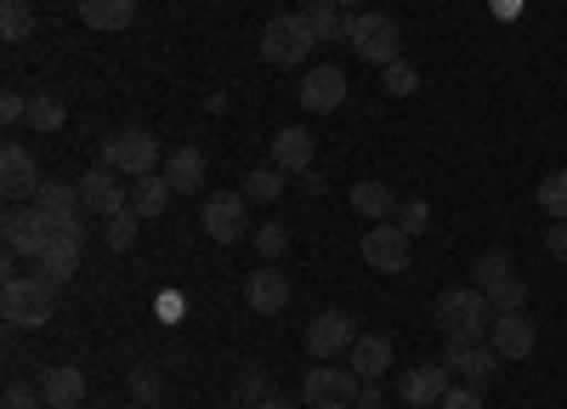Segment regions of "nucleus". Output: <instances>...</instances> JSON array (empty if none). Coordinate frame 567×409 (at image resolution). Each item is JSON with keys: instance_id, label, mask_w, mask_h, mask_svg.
<instances>
[{"instance_id": "obj_6", "label": "nucleus", "mask_w": 567, "mask_h": 409, "mask_svg": "<svg viewBox=\"0 0 567 409\" xmlns=\"http://www.w3.org/2000/svg\"><path fill=\"white\" fill-rule=\"evenodd\" d=\"M358 376L341 370V364H312L307 381H301V403L307 409H352L358 403Z\"/></svg>"}, {"instance_id": "obj_9", "label": "nucleus", "mask_w": 567, "mask_h": 409, "mask_svg": "<svg viewBox=\"0 0 567 409\" xmlns=\"http://www.w3.org/2000/svg\"><path fill=\"white\" fill-rule=\"evenodd\" d=\"M45 222H52V234H69V239H85V227H80V188L74 182H40L34 200H29Z\"/></svg>"}, {"instance_id": "obj_35", "label": "nucleus", "mask_w": 567, "mask_h": 409, "mask_svg": "<svg viewBox=\"0 0 567 409\" xmlns=\"http://www.w3.org/2000/svg\"><path fill=\"white\" fill-rule=\"evenodd\" d=\"M131 403H142V409H154L159 398H165V381H159V370H148V364H142V370H131Z\"/></svg>"}, {"instance_id": "obj_45", "label": "nucleus", "mask_w": 567, "mask_h": 409, "mask_svg": "<svg viewBox=\"0 0 567 409\" xmlns=\"http://www.w3.org/2000/svg\"><path fill=\"white\" fill-rule=\"evenodd\" d=\"M159 313H165V318H182V296H176V290H165V301H159Z\"/></svg>"}, {"instance_id": "obj_32", "label": "nucleus", "mask_w": 567, "mask_h": 409, "mask_svg": "<svg viewBox=\"0 0 567 409\" xmlns=\"http://www.w3.org/2000/svg\"><path fill=\"white\" fill-rule=\"evenodd\" d=\"M63 120H69L63 98H52V91H40V98H29V125H34V131H63Z\"/></svg>"}, {"instance_id": "obj_39", "label": "nucleus", "mask_w": 567, "mask_h": 409, "mask_svg": "<svg viewBox=\"0 0 567 409\" xmlns=\"http://www.w3.org/2000/svg\"><path fill=\"white\" fill-rule=\"evenodd\" d=\"M7 409H45V398H40L34 381H12L7 387Z\"/></svg>"}, {"instance_id": "obj_14", "label": "nucleus", "mask_w": 567, "mask_h": 409, "mask_svg": "<svg viewBox=\"0 0 567 409\" xmlns=\"http://www.w3.org/2000/svg\"><path fill=\"white\" fill-rule=\"evenodd\" d=\"M40 160L23 149V143H7L0 149V194L7 200H34V188H40Z\"/></svg>"}, {"instance_id": "obj_13", "label": "nucleus", "mask_w": 567, "mask_h": 409, "mask_svg": "<svg viewBox=\"0 0 567 409\" xmlns=\"http://www.w3.org/2000/svg\"><path fill=\"white\" fill-rule=\"evenodd\" d=\"M443 370L460 376V381H471V387H483L499 370V352H494V341L488 347L483 341H443Z\"/></svg>"}, {"instance_id": "obj_31", "label": "nucleus", "mask_w": 567, "mask_h": 409, "mask_svg": "<svg viewBox=\"0 0 567 409\" xmlns=\"http://www.w3.org/2000/svg\"><path fill=\"white\" fill-rule=\"evenodd\" d=\"M250 205H272L278 194H284V171L278 165H256L250 176H245V188H239Z\"/></svg>"}, {"instance_id": "obj_5", "label": "nucleus", "mask_w": 567, "mask_h": 409, "mask_svg": "<svg viewBox=\"0 0 567 409\" xmlns=\"http://www.w3.org/2000/svg\"><path fill=\"white\" fill-rule=\"evenodd\" d=\"M159 136L154 131H142V125H125V131H114L109 143H103V165H114L120 176H154L159 171Z\"/></svg>"}, {"instance_id": "obj_8", "label": "nucleus", "mask_w": 567, "mask_h": 409, "mask_svg": "<svg viewBox=\"0 0 567 409\" xmlns=\"http://www.w3.org/2000/svg\"><path fill=\"white\" fill-rule=\"evenodd\" d=\"M0 239H7V256H29V262H40V250L52 245L58 234H52V222H45L34 205H12L7 222H0Z\"/></svg>"}, {"instance_id": "obj_4", "label": "nucleus", "mask_w": 567, "mask_h": 409, "mask_svg": "<svg viewBox=\"0 0 567 409\" xmlns=\"http://www.w3.org/2000/svg\"><path fill=\"white\" fill-rule=\"evenodd\" d=\"M312 45H318V40H312V29H307L301 12H278V18L261 23V58H267L272 69H301Z\"/></svg>"}, {"instance_id": "obj_36", "label": "nucleus", "mask_w": 567, "mask_h": 409, "mask_svg": "<svg viewBox=\"0 0 567 409\" xmlns=\"http://www.w3.org/2000/svg\"><path fill=\"white\" fill-rule=\"evenodd\" d=\"M256 250H261V262H278L284 250H290V227H284V222H261L256 227Z\"/></svg>"}, {"instance_id": "obj_27", "label": "nucleus", "mask_w": 567, "mask_h": 409, "mask_svg": "<svg viewBox=\"0 0 567 409\" xmlns=\"http://www.w3.org/2000/svg\"><path fill=\"white\" fill-rule=\"evenodd\" d=\"M301 18H307V29H312V40H318V45H329V40H347V23H352V18L336 7V0H307Z\"/></svg>"}, {"instance_id": "obj_18", "label": "nucleus", "mask_w": 567, "mask_h": 409, "mask_svg": "<svg viewBox=\"0 0 567 409\" xmlns=\"http://www.w3.org/2000/svg\"><path fill=\"white\" fill-rule=\"evenodd\" d=\"M488 341L499 358H528L534 352V318L516 307V313H499L494 325H488Z\"/></svg>"}, {"instance_id": "obj_42", "label": "nucleus", "mask_w": 567, "mask_h": 409, "mask_svg": "<svg viewBox=\"0 0 567 409\" xmlns=\"http://www.w3.org/2000/svg\"><path fill=\"white\" fill-rule=\"evenodd\" d=\"M0 120H7V125H23V120H29V98L7 91V98H0Z\"/></svg>"}, {"instance_id": "obj_11", "label": "nucleus", "mask_w": 567, "mask_h": 409, "mask_svg": "<svg viewBox=\"0 0 567 409\" xmlns=\"http://www.w3.org/2000/svg\"><path fill=\"white\" fill-rule=\"evenodd\" d=\"M347 69H336V63H318V69H307L301 74V91H296V98H301V109L307 114H336L341 103H347Z\"/></svg>"}, {"instance_id": "obj_10", "label": "nucleus", "mask_w": 567, "mask_h": 409, "mask_svg": "<svg viewBox=\"0 0 567 409\" xmlns=\"http://www.w3.org/2000/svg\"><path fill=\"white\" fill-rule=\"evenodd\" d=\"M409 245H414V239L403 234L398 222H374L358 250H363V262H369L374 273H409Z\"/></svg>"}, {"instance_id": "obj_21", "label": "nucleus", "mask_w": 567, "mask_h": 409, "mask_svg": "<svg viewBox=\"0 0 567 409\" xmlns=\"http://www.w3.org/2000/svg\"><path fill=\"white\" fill-rule=\"evenodd\" d=\"M80 250H85V239H69V234H58L52 245H45V250H40V262H34V273H40V279H45V285H58V290H63V285L74 279V273H80Z\"/></svg>"}, {"instance_id": "obj_15", "label": "nucleus", "mask_w": 567, "mask_h": 409, "mask_svg": "<svg viewBox=\"0 0 567 409\" xmlns=\"http://www.w3.org/2000/svg\"><path fill=\"white\" fill-rule=\"evenodd\" d=\"M80 205L97 211V216L125 211L131 200H125V188H120V171H114V165H91V171L80 176Z\"/></svg>"}, {"instance_id": "obj_44", "label": "nucleus", "mask_w": 567, "mask_h": 409, "mask_svg": "<svg viewBox=\"0 0 567 409\" xmlns=\"http://www.w3.org/2000/svg\"><path fill=\"white\" fill-rule=\"evenodd\" d=\"M488 7H494V12H499V18H505V23H511V18H516V12H523V0H488Z\"/></svg>"}, {"instance_id": "obj_29", "label": "nucleus", "mask_w": 567, "mask_h": 409, "mask_svg": "<svg viewBox=\"0 0 567 409\" xmlns=\"http://www.w3.org/2000/svg\"><path fill=\"white\" fill-rule=\"evenodd\" d=\"M534 205L550 216V222H567V165L561 171H545L539 188H534Z\"/></svg>"}, {"instance_id": "obj_12", "label": "nucleus", "mask_w": 567, "mask_h": 409, "mask_svg": "<svg viewBox=\"0 0 567 409\" xmlns=\"http://www.w3.org/2000/svg\"><path fill=\"white\" fill-rule=\"evenodd\" d=\"M352 341H358V330H352V318H347L341 307L318 313L312 325H307V352H312L318 364H336L341 352H352Z\"/></svg>"}, {"instance_id": "obj_40", "label": "nucleus", "mask_w": 567, "mask_h": 409, "mask_svg": "<svg viewBox=\"0 0 567 409\" xmlns=\"http://www.w3.org/2000/svg\"><path fill=\"white\" fill-rule=\"evenodd\" d=\"M443 409H483V387H471V381L465 387H449L443 392Z\"/></svg>"}, {"instance_id": "obj_25", "label": "nucleus", "mask_w": 567, "mask_h": 409, "mask_svg": "<svg viewBox=\"0 0 567 409\" xmlns=\"http://www.w3.org/2000/svg\"><path fill=\"white\" fill-rule=\"evenodd\" d=\"M165 176H171V188H176V194H199V188H205V154H199L194 143L171 149V160H165Z\"/></svg>"}, {"instance_id": "obj_33", "label": "nucleus", "mask_w": 567, "mask_h": 409, "mask_svg": "<svg viewBox=\"0 0 567 409\" xmlns=\"http://www.w3.org/2000/svg\"><path fill=\"white\" fill-rule=\"evenodd\" d=\"M0 34H7L12 45L34 34V7L29 0H7V7H0Z\"/></svg>"}, {"instance_id": "obj_24", "label": "nucleus", "mask_w": 567, "mask_h": 409, "mask_svg": "<svg viewBox=\"0 0 567 409\" xmlns=\"http://www.w3.org/2000/svg\"><path fill=\"white\" fill-rule=\"evenodd\" d=\"M511 279H523V273H516V262H511V250H483L477 262H471V285H477L483 296H499Z\"/></svg>"}, {"instance_id": "obj_34", "label": "nucleus", "mask_w": 567, "mask_h": 409, "mask_svg": "<svg viewBox=\"0 0 567 409\" xmlns=\"http://www.w3.org/2000/svg\"><path fill=\"white\" fill-rule=\"evenodd\" d=\"M381 91H386V98H414V91H420V69L414 63H386L381 69Z\"/></svg>"}, {"instance_id": "obj_26", "label": "nucleus", "mask_w": 567, "mask_h": 409, "mask_svg": "<svg viewBox=\"0 0 567 409\" xmlns=\"http://www.w3.org/2000/svg\"><path fill=\"white\" fill-rule=\"evenodd\" d=\"M363 222H386L392 211H398V194L386 188V182H374V176H363V182H352V200H347Z\"/></svg>"}, {"instance_id": "obj_38", "label": "nucleus", "mask_w": 567, "mask_h": 409, "mask_svg": "<svg viewBox=\"0 0 567 409\" xmlns=\"http://www.w3.org/2000/svg\"><path fill=\"white\" fill-rule=\"evenodd\" d=\"M267 387H272V381H267V370H250V376L239 381V403H245V409H256V403H267V398H272Z\"/></svg>"}, {"instance_id": "obj_16", "label": "nucleus", "mask_w": 567, "mask_h": 409, "mask_svg": "<svg viewBox=\"0 0 567 409\" xmlns=\"http://www.w3.org/2000/svg\"><path fill=\"white\" fill-rule=\"evenodd\" d=\"M443 392H449V370H443V364H409V370L398 376V398L414 403V409L443 403Z\"/></svg>"}, {"instance_id": "obj_43", "label": "nucleus", "mask_w": 567, "mask_h": 409, "mask_svg": "<svg viewBox=\"0 0 567 409\" xmlns=\"http://www.w3.org/2000/svg\"><path fill=\"white\" fill-rule=\"evenodd\" d=\"M358 409H381V387H358Z\"/></svg>"}, {"instance_id": "obj_46", "label": "nucleus", "mask_w": 567, "mask_h": 409, "mask_svg": "<svg viewBox=\"0 0 567 409\" xmlns=\"http://www.w3.org/2000/svg\"><path fill=\"white\" fill-rule=\"evenodd\" d=\"M256 409H307L301 398H267V403H256Z\"/></svg>"}, {"instance_id": "obj_28", "label": "nucleus", "mask_w": 567, "mask_h": 409, "mask_svg": "<svg viewBox=\"0 0 567 409\" xmlns=\"http://www.w3.org/2000/svg\"><path fill=\"white\" fill-rule=\"evenodd\" d=\"M171 176L165 171H154V176H136V194H131V205H136V216L142 222H154V216H165L171 211Z\"/></svg>"}, {"instance_id": "obj_3", "label": "nucleus", "mask_w": 567, "mask_h": 409, "mask_svg": "<svg viewBox=\"0 0 567 409\" xmlns=\"http://www.w3.org/2000/svg\"><path fill=\"white\" fill-rule=\"evenodd\" d=\"M488 296L477 285H465V290H443L437 296V325L449 341H483L488 336Z\"/></svg>"}, {"instance_id": "obj_7", "label": "nucleus", "mask_w": 567, "mask_h": 409, "mask_svg": "<svg viewBox=\"0 0 567 409\" xmlns=\"http://www.w3.org/2000/svg\"><path fill=\"white\" fill-rule=\"evenodd\" d=\"M199 227H205L216 245H239L250 234V200L245 194H210L199 205Z\"/></svg>"}, {"instance_id": "obj_30", "label": "nucleus", "mask_w": 567, "mask_h": 409, "mask_svg": "<svg viewBox=\"0 0 567 409\" xmlns=\"http://www.w3.org/2000/svg\"><path fill=\"white\" fill-rule=\"evenodd\" d=\"M136 234H142V216H136V205H125V211L103 216V245H109V250H131V245H136Z\"/></svg>"}, {"instance_id": "obj_22", "label": "nucleus", "mask_w": 567, "mask_h": 409, "mask_svg": "<svg viewBox=\"0 0 567 409\" xmlns=\"http://www.w3.org/2000/svg\"><path fill=\"white\" fill-rule=\"evenodd\" d=\"M347 358H352L347 370H352L358 381H381V376L392 370V336H358Z\"/></svg>"}, {"instance_id": "obj_20", "label": "nucleus", "mask_w": 567, "mask_h": 409, "mask_svg": "<svg viewBox=\"0 0 567 409\" xmlns=\"http://www.w3.org/2000/svg\"><path fill=\"white\" fill-rule=\"evenodd\" d=\"M40 398L45 409H80L85 403V376L74 370V364H52V370H40Z\"/></svg>"}, {"instance_id": "obj_41", "label": "nucleus", "mask_w": 567, "mask_h": 409, "mask_svg": "<svg viewBox=\"0 0 567 409\" xmlns=\"http://www.w3.org/2000/svg\"><path fill=\"white\" fill-rule=\"evenodd\" d=\"M545 250H550V262L567 267V222H550V227H545Z\"/></svg>"}, {"instance_id": "obj_1", "label": "nucleus", "mask_w": 567, "mask_h": 409, "mask_svg": "<svg viewBox=\"0 0 567 409\" xmlns=\"http://www.w3.org/2000/svg\"><path fill=\"white\" fill-rule=\"evenodd\" d=\"M0 313H7L12 330H40V325H52V313H58V285H45L40 273H34V279H7V285H0Z\"/></svg>"}, {"instance_id": "obj_23", "label": "nucleus", "mask_w": 567, "mask_h": 409, "mask_svg": "<svg viewBox=\"0 0 567 409\" xmlns=\"http://www.w3.org/2000/svg\"><path fill=\"white\" fill-rule=\"evenodd\" d=\"M74 7H80V23L97 34H120L136 23V0H74Z\"/></svg>"}, {"instance_id": "obj_37", "label": "nucleus", "mask_w": 567, "mask_h": 409, "mask_svg": "<svg viewBox=\"0 0 567 409\" xmlns=\"http://www.w3.org/2000/svg\"><path fill=\"white\" fill-rule=\"evenodd\" d=\"M398 227H403L409 239H420L425 227H432V205H425V200H403V211H398Z\"/></svg>"}, {"instance_id": "obj_48", "label": "nucleus", "mask_w": 567, "mask_h": 409, "mask_svg": "<svg viewBox=\"0 0 567 409\" xmlns=\"http://www.w3.org/2000/svg\"><path fill=\"white\" fill-rule=\"evenodd\" d=\"M125 409H142V403H125Z\"/></svg>"}, {"instance_id": "obj_47", "label": "nucleus", "mask_w": 567, "mask_h": 409, "mask_svg": "<svg viewBox=\"0 0 567 409\" xmlns=\"http://www.w3.org/2000/svg\"><path fill=\"white\" fill-rule=\"evenodd\" d=\"M336 7H341V12H358V7H369V0H336Z\"/></svg>"}, {"instance_id": "obj_19", "label": "nucleus", "mask_w": 567, "mask_h": 409, "mask_svg": "<svg viewBox=\"0 0 567 409\" xmlns=\"http://www.w3.org/2000/svg\"><path fill=\"white\" fill-rule=\"evenodd\" d=\"M245 301H250L261 318H272V313L290 307V279H284V273L267 262V267H256L250 279H245Z\"/></svg>"}, {"instance_id": "obj_2", "label": "nucleus", "mask_w": 567, "mask_h": 409, "mask_svg": "<svg viewBox=\"0 0 567 409\" xmlns=\"http://www.w3.org/2000/svg\"><path fill=\"white\" fill-rule=\"evenodd\" d=\"M347 40H352V52L363 63H374V69H386V63L403 58V23L386 18V12H358L347 23Z\"/></svg>"}, {"instance_id": "obj_17", "label": "nucleus", "mask_w": 567, "mask_h": 409, "mask_svg": "<svg viewBox=\"0 0 567 409\" xmlns=\"http://www.w3.org/2000/svg\"><path fill=\"white\" fill-rule=\"evenodd\" d=\"M312 154H318V143H312L307 125H284V131L272 136V165H278L284 176H307V171H312Z\"/></svg>"}]
</instances>
